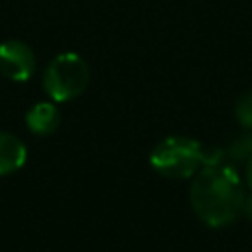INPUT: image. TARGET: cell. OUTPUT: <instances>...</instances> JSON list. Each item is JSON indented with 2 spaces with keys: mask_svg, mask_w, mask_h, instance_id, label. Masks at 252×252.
<instances>
[{
  "mask_svg": "<svg viewBox=\"0 0 252 252\" xmlns=\"http://www.w3.org/2000/svg\"><path fill=\"white\" fill-rule=\"evenodd\" d=\"M61 122V112L53 102H37L26 112V126L37 136H47L57 130Z\"/></svg>",
  "mask_w": 252,
  "mask_h": 252,
  "instance_id": "cell-5",
  "label": "cell"
},
{
  "mask_svg": "<svg viewBox=\"0 0 252 252\" xmlns=\"http://www.w3.org/2000/svg\"><path fill=\"white\" fill-rule=\"evenodd\" d=\"M222 152H224V161L228 165L236 167L238 163H246L252 158V132H244L236 136L234 140H230L226 148H222Z\"/></svg>",
  "mask_w": 252,
  "mask_h": 252,
  "instance_id": "cell-7",
  "label": "cell"
},
{
  "mask_svg": "<svg viewBox=\"0 0 252 252\" xmlns=\"http://www.w3.org/2000/svg\"><path fill=\"white\" fill-rule=\"evenodd\" d=\"M35 55L32 47L20 39L0 43V73L16 83H24L33 75Z\"/></svg>",
  "mask_w": 252,
  "mask_h": 252,
  "instance_id": "cell-4",
  "label": "cell"
},
{
  "mask_svg": "<svg viewBox=\"0 0 252 252\" xmlns=\"http://www.w3.org/2000/svg\"><path fill=\"white\" fill-rule=\"evenodd\" d=\"M242 213L252 220V193L244 197V205H242Z\"/></svg>",
  "mask_w": 252,
  "mask_h": 252,
  "instance_id": "cell-9",
  "label": "cell"
},
{
  "mask_svg": "<svg viewBox=\"0 0 252 252\" xmlns=\"http://www.w3.org/2000/svg\"><path fill=\"white\" fill-rule=\"evenodd\" d=\"M89 75V65L81 55L73 51L59 53L43 73V89L53 102H69L83 94Z\"/></svg>",
  "mask_w": 252,
  "mask_h": 252,
  "instance_id": "cell-3",
  "label": "cell"
},
{
  "mask_svg": "<svg viewBox=\"0 0 252 252\" xmlns=\"http://www.w3.org/2000/svg\"><path fill=\"white\" fill-rule=\"evenodd\" d=\"M28 158V150L20 138L8 132H0V175L18 171Z\"/></svg>",
  "mask_w": 252,
  "mask_h": 252,
  "instance_id": "cell-6",
  "label": "cell"
},
{
  "mask_svg": "<svg viewBox=\"0 0 252 252\" xmlns=\"http://www.w3.org/2000/svg\"><path fill=\"white\" fill-rule=\"evenodd\" d=\"M244 177H246V185L252 193V158L246 161V169H244Z\"/></svg>",
  "mask_w": 252,
  "mask_h": 252,
  "instance_id": "cell-10",
  "label": "cell"
},
{
  "mask_svg": "<svg viewBox=\"0 0 252 252\" xmlns=\"http://www.w3.org/2000/svg\"><path fill=\"white\" fill-rule=\"evenodd\" d=\"M236 118L242 126L252 128V91L242 94L236 102Z\"/></svg>",
  "mask_w": 252,
  "mask_h": 252,
  "instance_id": "cell-8",
  "label": "cell"
},
{
  "mask_svg": "<svg viewBox=\"0 0 252 252\" xmlns=\"http://www.w3.org/2000/svg\"><path fill=\"white\" fill-rule=\"evenodd\" d=\"M150 163L163 177L187 179L203 167V146L193 138L169 136L152 150Z\"/></svg>",
  "mask_w": 252,
  "mask_h": 252,
  "instance_id": "cell-2",
  "label": "cell"
},
{
  "mask_svg": "<svg viewBox=\"0 0 252 252\" xmlns=\"http://www.w3.org/2000/svg\"><path fill=\"white\" fill-rule=\"evenodd\" d=\"M244 189L236 167L228 163L203 165L189 189L195 215L213 228L226 226L238 219L244 205Z\"/></svg>",
  "mask_w": 252,
  "mask_h": 252,
  "instance_id": "cell-1",
  "label": "cell"
}]
</instances>
